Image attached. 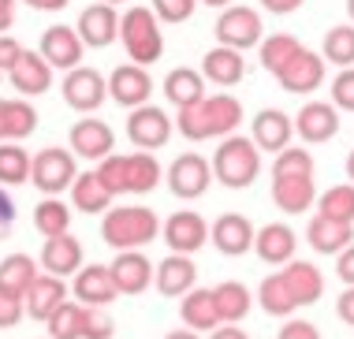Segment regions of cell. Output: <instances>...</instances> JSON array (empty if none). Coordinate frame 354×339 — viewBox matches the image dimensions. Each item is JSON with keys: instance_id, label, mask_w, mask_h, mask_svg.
Returning a JSON list of instances; mask_svg holds the SVG:
<instances>
[{"instance_id": "cell-1", "label": "cell", "mask_w": 354, "mask_h": 339, "mask_svg": "<svg viewBox=\"0 0 354 339\" xmlns=\"http://www.w3.org/2000/svg\"><path fill=\"white\" fill-rule=\"evenodd\" d=\"M243 123V104L232 93H213L202 97L194 109H179L176 127L190 142H205V138H227L235 134V127Z\"/></svg>"}, {"instance_id": "cell-2", "label": "cell", "mask_w": 354, "mask_h": 339, "mask_svg": "<svg viewBox=\"0 0 354 339\" xmlns=\"http://www.w3.org/2000/svg\"><path fill=\"white\" fill-rule=\"evenodd\" d=\"M97 176H101L104 187H109L112 198H120V194H149V190H157V183L165 179V172H160V164H157L153 153L138 149V153H127V157L109 153L104 161H97Z\"/></svg>"}, {"instance_id": "cell-3", "label": "cell", "mask_w": 354, "mask_h": 339, "mask_svg": "<svg viewBox=\"0 0 354 339\" xmlns=\"http://www.w3.org/2000/svg\"><path fill=\"white\" fill-rule=\"evenodd\" d=\"M160 235L157 212L146 205H123V209H104L101 220V239L112 250H142Z\"/></svg>"}, {"instance_id": "cell-4", "label": "cell", "mask_w": 354, "mask_h": 339, "mask_svg": "<svg viewBox=\"0 0 354 339\" xmlns=\"http://www.w3.org/2000/svg\"><path fill=\"white\" fill-rule=\"evenodd\" d=\"M257 172H261V149L243 134H227L213 153V176L227 190H246L257 179Z\"/></svg>"}, {"instance_id": "cell-5", "label": "cell", "mask_w": 354, "mask_h": 339, "mask_svg": "<svg viewBox=\"0 0 354 339\" xmlns=\"http://www.w3.org/2000/svg\"><path fill=\"white\" fill-rule=\"evenodd\" d=\"M120 37H123V48H127L131 64L149 67V64L160 60V53H165V37H160L157 15H153L149 8H142V4H135V8H127V12H123Z\"/></svg>"}, {"instance_id": "cell-6", "label": "cell", "mask_w": 354, "mask_h": 339, "mask_svg": "<svg viewBox=\"0 0 354 339\" xmlns=\"http://www.w3.org/2000/svg\"><path fill=\"white\" fill-rule=\"evenodd\" d=\"M75 176H79V168H75V153L60 149V145H49V149H41L30 161V179H34V187L41 190L45 198L64 194L75 183Z\"/></svg>"}, {"instance_id": "cell-7", "label": "cell", "mask_w": 354, "mask_h": 339, "mask_svg": "<svg viewBox=\"0 0 354 339\" xmlns=\"http://www.w3.org/2000/svg\"><path fill=\"white\" fill-rule=\"evenodd\" d=\"M261 30H265L261 15L254 8H243V4H227L224 15L216 19V42L227 48H239V53L261 45Z\"/></svg>"}, {"instance_id": "cell-8", "label": "cell", "mask_w": 354, "mask_h": 339, "mask_svg": "<svg viewBox=\"0 0 354 339\" xmlns=\"http://www.w3.org/2000/svg\"><path fill=\"white\" fill-rule=\"evenodd\" d=\"M168 190L176 194V198L183 201H194L202 198L209 190V183H213V168H209V161L202 153H183V157H176L168 164Z\"/></svg>"}, {"instance_id": "cell-9", "label": "cell", "mask_w": 354, "mask_h": 339, "mask_svg": "<svg viewBox=\"0 0 354 339\" xmlns=\"http://www.w3.org/2000/svg\"><path fill=\"white\" fill-rule=\"evenodd\" d=\"M171 131H176V123H171V116L165 109H157V104H138V109H131V120H127V138L131 145H138V149H160V145H168Z\"/></svg>"}, {"instance_id": "cell-10", "label": "cell", "mask_w": 354, "mask_h": 339, "mask_svg": "<svg viewBox=\"0 0 354 339\" xmlns=\"http://www.w3.org/2000/svg\"><path fill=\"white\" fill-rule=\"evenodd\" d=\"M64 101H68V109L75 112H97L104 104V97H109V82H104L101 71H93V67H71L68 79L60 86Z\"/></svg>"}, {"instance_id": "cell-11", "label": "cell", "mask_w": 354, "mask_h": 339, "mask_svg": "<svg viewBox=\"0 0 354 339\" xmlns=\"http://www.w3.org/2000/svg\"><path fill=\"white\" fill-rule=\"evenodd\" d=\"M75 34L82 37L86 48H109L120 37V12L112 4H104V0H97V4L82 8Z\"/></svg>"}, {"instance_id": "cell-12", "label": "cell", "mask_w": 354, "mask_h": 339, "mask_svg": "<svg viewBox=\"0 0 354 339\" xmlns=\"http://www.w3.org/2000/svg\"><path fill=\"white\" fill-rule=\"evenodd\" d=\"M160 235H165L171 254H198V250L209 242V224L194 209H183V212H171V217L165 220Z\"/></svg>"}, {"instance_id": "cell-13", "label": "cell", "mask_w": 354, "mask_h": 339, "mask_svg": "<svg viewBox=\"0 0 354 339\" xmlns=\"http://www.w3.org/2000/svg\"><path fill=\"white\" fill-rule=\"evenodd\" d=\"M104 82H109V97L116 104H123V109L149 104V97H153V79L142 64H120Z\"/></svg>"}, {"instance_id": "cell-14", "label": "cell", "mask_w": 354, "mask_h": 339, "mask_svg": "<svg viewBox=\"0 0 354 339\" xmlns=\"http://www.w3.org/2000/svg\"><path fill=\"white\" fill-rule=\"evenodd\" d=\"M276 82H280L287 93H313L324 82V56L310 53V48H299V53L276 71Z\"/></svg>"}, {"instance_id": "cell-15", "label": "cell", "mask_w": 354, "mask_h": 339, "mask_svg": "<svg viewBox=\"0 0 354 339\" xmlns=\"http://www.w3.org/2000/svg\"><path fill=\"white\" fill-rule=\"evenodd\" d=\"M291 123H295L302 142L321 145V142H332L339 134V109L328 101H310V104H302V112Z\"/></svg>"}, {"instance_id": "cell-16", "label": "cell", "mask_w": 354, "mask_h": 339, "mask_svg": "<svg viewBox=\"0 0 354 339\" xmlns=\"http://www.w3.org/2000/svg\"><path fill=\"white\" fill-rule=\"evenodd\" d=\"M109 273L120 295H142L153 284V261L142 250H116V261L109 265Z\"/></svg>"}, {"instance_id": "cell-17", "label": "cell", "mask_w": 354, "mask_h": 339, "mask_svg": "<svg viewBox=\"0 0 354 339\" xmlns=\"http://www.w3.org/2000/svg\"><path fill=\"white\" fill-rule=\"evenodd\" d=\"M71 153L86 161H104L112 149H116V131L109 127L104 120H79L68 134Z\"/></svg>"}, {"instance_id": "cell-18", "label": "cell", "mask_w": 354, "mask_h": 339, "mask_svg": "<svg viewBox=\"0 0 354 339\" xmlns=\"http://www.w3.org/2000/svg\"><path fill=\"white\" fill-rule=\"evenodd\" d=\"M71 298V291L68 284H64L60 276H37L30 287H26V295H23V306H26V317L30 321H49V317L60 309L64 302Z\"/></svg>"}, {"instance_id": "cell-19", "label": "cell", "mask_w": 354, "mask_h": 339, "mask_svg": "<svg viewBox=\"0 0 354 339\" xmlns=\"http://www.w3.org/2000/svg\"><path fill=\"white\" fill-rule=\"evenodd\" d=\"M82 37L75 34V26H49L41 34V45L37 53L49 60V67H60V71H71V67L82 64Z\"/></svg>"}, {"instance_id": "cell-20", "label": "cell", "mask_w": 354, "mask_h": 339, "mask_svg": "<svg viewBox=\"0 0 354 339\" xmlns=\"http://www.w3.org/2000/svg\"><path fill=\"white\" fill-rule=\"evenodd\" d=\"M213 246L224 257H243L254 250V224L243 212H224L213 224Z\"/></svg>"}, {"instance_id": "cell-21", "label": "cell", "mask_w": 354, "mask_h": 339, "mask_svg": "<svg viewBox=\"0 0 354 339\" xmlns=\"http://www.w3.org/2000/svg\"><path fill=\"white\" fill-rule=\"evenodd\" d=\"M71 295L79 298L82 306H112L120 298V291H116V284H112L109 265H82L79 273H75Z\"/></svg>"}, {"instance_id": "cell-22", "label": "cell", "mask_w": 354, "mask_h": 339, "mask_svg": "<svg viewBox=\"0 0 354 339\" xmlns=\"http://www.w3.org/2000/svg\"><path fill=\"white\" fill-rule=\"evenodd\" d=\"M82 242L79 239H71L68 231L64 235H53V239H45V246H41V268L49 276H60V280H68L75 276L82 268Z\"/></svg>"}, {"instance_id": "cell-23", "label": "cell", "mask_w": 354, "mask_h": 339, "mask_svg": "<svg viewBox=\"0 0 354 339\" xmlns=\"http://www.w3.org/2000/svg\"><path fill=\"white\" fill-rule=\"evenodd\" d=\"M8 79H12V86L23 97H37V93H45L53 86V67H49V60H45L41 53L23 48V56H19L15 67L8 71Z\"/></svg>"}, {"instance_id": "cell-24", "label": "cell", "mask_w": 354, "mask_h": 339, "mask_svg": "<svg viewBox=\"0 0 354 339\" xmlns=\"http://www.w3.org/2000/svg\"><path fill=\"white\" fill-rule=\"evenodd\" d=\"M291 134H295V123L291 116L280 112V109H261L254 116V145L265 153H280L291 145Z\"/></svg>"}, {"instance_id": "cell-25", "label": "cell", "mask_w": 354, "mask_h": 339, "mask_svg": "<svg viewBox=\"0 0 354 339\" xmlns=\"http://www.w3.org/2000/svg\"><path fill=\"white\" fill-rule=\"evenodd\" d=\"M153 273H157V291L165 298H183L198 284V265L190 261V254H168Z\"/></svg>"}, {"instance_id": "cell-26", "label": "cell", "mask_w": 354, "mask_h": 339, "mask_svg": "<svg viewBox=\"0 0 354 339\" xmlns=\"http://www.w3.org/2000/svg\"><path fill=\"white\" fill-rule=\"evenodd\" d=\"M254 250L265 265H287L299 250V235L287 224H265L261 231H254Z\"/></svg>"}, {"instance_id": "cell-27", "label": "cell", "mask_w": 354, "mask_h": 339, "mask_svg": "<svg viewBox=\"0 0 354 339\" xmlns=\"http://www.w3.org/2000/svg\"><path fill=\"white\" fill-rule=\"evenodd\" d=\"M246 75V64H243V53L239 48H227V45H216L202 56V79L213 82V86H239Z\"/></svg>"}, {"instance_id": "cell-28", "label": "cell", "mask_w": 354, "mask_h": 339, "mask_svg": "<svg viewBox=\"0 0 354 339\" xmlns=\"http://www.w3.org/2000/svg\"><path fill=\"white\" fill-rule=\"evenodd\" d=\"M280 276H283L287 291L295 295V302H299V306L321 302V295H324V276H321L317 265H310V261H295V257H291Z\"/></svg>"}, {"instance_id": "cell-29", "label": "cell", "mask_w": 354, "mask_h": 339, "mask_svg": "<svg viewBox=\"0 0 354 339\" xmlns=\"http://www.w3.org/2000/svg\"><path fill=\"white\" fill-rule=\"evenodd\" d=\"M272 201L283 212H306L317 201V187H313V176H272Z\"/></svg>"}, {"instance_id": "cell-30", "label": "cell", "mask_w": 354, "mask_h": 339, "mask_svg": "<svg viewBox=\"0 0 354 339\" xmlns=\"http://www.w3.org/2000/svg\"><path fill=\"white\" fill-rule=\"evenodd\" d=\"M179 317H183L187 328L194 332H213L220 324V313H216V302H213V287H190L179 302Z\"/></svg>"}, {"instance_id": "cell-31", "label": "cell", "mask_w": 354, "mask_h": 339, "mask_svg": "<svg viewBox=\"0 0 354 339\" xmlns=\"http://www.w3.org/2000/svg\"><path fill=\"white\" fill-rule=\"evenodd\" d=\"M306 239H310V246L317 250V254H339V250H347L354 242V224H339V220H328V217H313L310 228H306Z\"/></svg>"}, {"instance_id": "cell-32", "label": "cell", "mask_w": 354, "mask_h": 339, "mask_svg": "<svg viewBox=\"0 0 354 339\" xmlns=\"http://www.w3.org/2000/svg\"><path fill=\"white\" fill-rule=\"evenodd\" d=\"M165 97L176 104V109H194V104L205 97L202 71H194V67H171V71L165 75Z\"/></svg>"}, {"instance_id": "cell-33", "label": "cell", "mask_w": 354, "mask_h": 339, "mask_svg": "<svg viewBox=\"0 0 354 339\" xmlns=\"http://www.w3.org/2000/svg\"><path fill=\"white\" fill-rule=\"evenodd\" d=\"M71 201H75V209H82V212H104V209H112V194L109 187L101 183L97 176V168H90V172H79L71 183Z\"/></svg>"}, {"instance_id": "cell-34", "label": "cell", "mask_w": 354, "mask_h": 339, "mask_svg": "<svg viewBox=\"0 0 354 339\" xmlns=\"http://www.w3.org/2000/svg\"><path fill=\"white\" fill-rule=\"evenodd\" d=\"M213 302H216V313H220V324H239L246 313H250L254 298L239 280H224V284L213 287Z\"/></svg>"}, {"instance_id": "cell-35", "label": "cell", "mask_w": 354, "mask_h": 339, "mask_svg": "<svg viewBox=\"0 0 354 339\" xmlns=\"http://www.w3.org/2000/svg\"><path fill=\"white\" fill-rule=\"evenodd\" d=\"M37 131V112L26 97H15V101H4V138L8 142H23Z\"/></svg>"}, {"instance_id": "cell-36", "label": "cell", "mask_w": 354, "mask_h": 339, "mask_svg": "<svg viewBox=\"0 0 354 339\" xmlns=\"http://www.w3.org/2000/svg\"><path fill=\"white\" fill-rule=\"evenodd\" d=\"M37 280V265L30 254H8L0 261V287L12 291V295H26V287H30Z\"/></svg>"}, {"instance_id": "cell-37", "label": "cell", "mask_w": 354, "mask_h": 339, "mask_svg": "<svg viewBox=\"0 0 354 339\" xmlns=\"http://www.w3.org/2000/svg\"><path fill=\"white\" fill-rule=\"evenodd\" d=\"M257 302H261V309H265L269 317H291L295 309H299V302H295V295L287 291V284H283L280 273L261 280V287H257Z\"/></svg>"}, {"instance_id": "cell-38", "label": "cell", "mask_w": 354, "mask_h": 339, "mask_svg": "<svg viewBox=\"0 0 354 339\" xmlns=\"http://www.w3.org/2000/svg\"><path fill=\"white\" fill-rule=\"evenodd\" d=\"M30 179V153L19 142L0 145V187H19Z\"/></svg>"}, {"instance_id": "cell-39", "label": "cell", "mask_w": 354, "mask_h": 339, "mask_svg": "<svg viewBox=\"0 0 354 339\" xmlns=\"http://www.w3.org/2000/svg\"><path fill=\"white\" fill-rule=\"evenodd\" d=\"M34 228L41 231L45 239L64 235V231L71 228V209L64 205L60 198H45V201H37V205H34Z\"/></svg>"}, {"instance_id": "cell-40", "label": "cell", "mask_w": 354, "mask_h": 339, "mask_svg": "<svg viewBox=\"0 0 354 339\" xmlns=\"http://www.w3.org/2000/svg\"><path fill=\"white\" fill-rule=\"evenodd\" d=\"M321 217L339 220V224H354V183H343V187H332L317 198Z\"/></svg>"}, {"instance_id": "cell-41", "label": "cell", "mask_w": 354, "mask_h": 339, "mask_svg": "<svg viewBox=\"0 0 354 339\" xmlns=\"http://www.w3.org/2000/svg\"><path fill=\"white\" fill-rule=\"evenodd\" d=\"M82 317H86V306L68 298V302L45 321L49 324V339H82Z\"/></svg>"}, {"instance_id": "cell-42", "label": "cell", "mask_w": 354, "mask_h": 339, "mask_svg": "<svg viewBox=\"0 0 354 339\" xmlns=\"http://www.w3.org/2000/svg\"><path fill=\"white\" fill-rule=\"evenodd\" d=\"M299 37H291V34H272V37H261V67L276 79V71L291 60L295 53H299Z\"/></svg>"}, {"instance_id": "cell-43", "label": "cell", "mask_w": 354, "mask_h": 339, "mask_svg": "<svg viewBox=\"0 0 354 339\" xmlns=\"http://www.w3.org/2000/svg\"><path fill=\"white\" fill-rule=\"evenodd\" d=\"M324 60H332L336 67H354V26H332L324 34Z\"/></svg>"}, {"instance_id": "cell-44", "label": "cell", "mask_w": 354, "mask_h": 339, "mask_svg": "<svg viewBox=\"0 0 354 339\" xmlns=\"http://www.w3.org/2000/svg\"><path fill=\"white\" fill-rule=\"evenodd\" d=\"M272 176H313V157L310 149H280L272 164Z\"/></svg>"}, {"instance_id": "cell-45", "label": "cell", "mask_w": 354, "mask_h": 339, "mask_svg": "<svg viewBox=\"0 0 354 339\" xmlns=\"http://www.w3.org/2000/svg\"><path fill=\"white\" fill-rule=\"evenodd\" d=\"M112 336H116V321L104 313V306H86L82 339H112Z\"/></svg>"}, {"instance_id": "cell-46", "label": "cell", "mask_w": 354, "mask_h": 339, "mask_svg": "<svg viewBox=\"0 0 354 339\" xmlns=\"http://www.w3.org/2000/svg\"><path fill=\"white\" fill-rule=\"evenodd\" d=\"M198 0H153L149 12L157 15V23H187L194 15Z\"/></svg>"}, {"instance_id": "cell-47", "label": "cell", "mask_w": 354, "mask_h": 339, "mask_svg": "<svg viewBox=\"0 0 354 339\" xmlns=\"http://www.w3.org/2000/svg\"><path fill=\"white\" fill-rule=\"evenodd\" d=\"M332 104L343 112H354V67H343L332 79Z\"/></svg>"}, {"instance_id": "cell-48", "label": "cell", "mask_w": 354, "mask_h": 339, "mask_svg": "<svg viewBox=\"0 0 354 339\" xmlns=\"http://www.w3.org/2000/svg\"><path fill=\"white\" fill-rule=\"evenodd\" d=\"M23 317H26L23 295H12V291L0 287V332H4V328H15Z\"/></svg>"}, {"instance_id": "cell-49", "label": "cell", "mask_w": 354, "mask_h": 339, "mask_svg": "<svg viewBox=\"0 0 354 339\" xmlns=\"http://www.w3.org/2000/svg\"><path fill=\"white\" fill-rule=\"evenodd\" d=\"M19 56H23V45H19L12 34H0V75H4V71H12Z\"/></svg>"}, {"instance_id": "cell-50", "label": "cell", "mask_w": 354, "mask_h": 339, "mask_svg": "<svg viewBox=\"0 0 354 339\" xmlns=\"http://www.w3.org/2000/svg\"><path fill=\"white\" fill-rule=\"evenodd\" d=\"M12 228H15V201H12V194L0 187V239L12 235Z\"/></svg>"}, {"instance_id": "cell-51", "label": "cell", "mask_w": 354, "mask_h": 339, "mask_svg": "<svg viewBox=\"0 0 354 339\" xmlns=\"http://www.w3.org/2000/svg\"><path fill=\"white\" fill-rule=\"evenodd\" d=\"M280 339H321V332H317V324H310V321H287L280 328Z\"/></svg>"}, {"instance_id": "cell-52", "label": "cell", "mask_w": 354, "mask_h": 339, "mask_svg": "<svg viewBox=\"0 0 354 339\" xmlns=\"http://www.w3.org/2000/svg\"><path fill=\"white\" fill-rule=\"evenodd\" d=\"M336 276H339L347 287L354 284V242H351L347 250H339V254H336Z\"/></svg>"}, {"instance_id": "cell-53", "label": "cell", "mask_w": 354, "mask_h": 339, "mask_svg": "<svg viewBox=\"0 0 354 339\" xmlns=\"http://www.w3.org/2000/svg\"><path fill=\"white\" fill-rule=\"evenodd\" d=\"M336 313H339V321H343V324H351V328H354V284L336 298Z\"/></svg>"}, {"instance_id": "cell-54", "label": "cell", "mask_w": 354, "mask_h": 339, "mask_svg": "<svg viewBox=\"0 0 354 339\" xmlns=\"http://www.w3.org/2000/svg\"><path fill=\"white\" fill-rule=\"evenodd\" d=\"M261 8H265V12H272V15H291V12H299V8H302V0H261Z\"/></svg>"}, {"instance_id": "cell-55", "label": "cell", "mask_w": 354, "mask_h": 339, "mask_svg": "<svg viewBox=\"0 0 354 339\" xmlns=\"http://www.w3.org/2000/svg\"><path fill=\"white\" fill-rule=\"evenodd\" d=\"M15 23V0H0V34H8Z\"/></svg>"}, {"instance_id": "cell-56", "label": "cell", "mask_w": 354, "mask_h": 339, "mask_svg": "<svg viewBox=\"0 0 354 339\" xmlns=\"http://www.w3.org/2000/svg\"><path fill=\"white\" fill-rule=\"evenodd\" d=\"M209 339H250V336H246L243 328H235V324H216Z\"/></svg>"}, {"instance_id": "cell-57", "label": "cell", "mask_w": 354, "mask_h": 339, "mask_svg": "<svg viewBox=\"0 0 354 339\" xmlns=\"http://www.w3.org/2000/svg\"><path fill=\"white\" fill-rule=\"evenodd\" d=\"M26 4H30L34 12H64L68 0H26Z\"/></svg>"}, {"instance_id": "cell-58", "label": "cell", "mask_w": 354, "mask_h": 339, "mask_svg": "<svg viewBox=\"0 0 354 339\" xmlns=\"http://www.w3.org/2000/svg\"><path fill=\"white\" fill-rule=\"evenodd\" d=\"M165 339H202V332H194V328H179V332H168Z\"/></svg>"}, {"instance_id": "cell-59", "label": "cell", "mask_w": 354, "mask_h": 339, "mask_svg": "<svg viewBox=\"0 0 354 339\" xmlns=\"http://www.w3.org/2000/svg\"><path fill=\"white\" fill-rule=\"evenodd\" d=\"M347 179L354 183V149H351V157H347Z\"/></svg>"}, {"instance_id": "cell-60", "label": "cell", "mask_w": 354, "mask_h": 339, "mask_svg": "<svg viewBox=\"0 0 354 339\" xmlns=\"http://www.w3.org/2000/svg\"><path fill=\"white\" fill-rule=\"evenodd\" d=\"M202 4H209V8H227L232 0H202Z\"/></svg>"}, {"instance_id": "cell-61", "label": "cell", "mask_w": 354, "mask_h": 339, "mask_svg": "<svg viewBox=\"0 0 354 339\" xmlns=\"http://www.w3.org/2000/svg\"><path fill=\"white\" fill-rule=\"evenodd\" d=\"M0 138H4V101H0Z\"/></svg>"}, {"instance_id": "cell-62", "label": "cell", "mask_w": 354, "mask_h": 339, "mask_svg": "<svg viewBox=\"0 0 354 339\" xmlns=\"http://www.w3.org/2000/svg\"><path fill=\"white\" fill-rule=\"evenodd\" d=\"M347 15H351V26H354V0H347Z\"/></svg>"}, {"instance_id": "cell-63", "label": "cell", "mask_w": 354, "mask_h": 339, "mask_svg": "<svg viewBox=\"0 0 354 339\" xmlns=\"http://www.w3.org/2000/svg\"><path fill=\"white\" fill-rule=\"evenodd\" d=\"M104 4H112V8H116V4H123V0H104Z\"/></svg>"}]
</instances>
